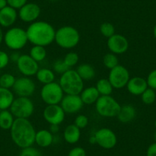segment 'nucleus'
Wrapping results in <instances>:
<instances>
[{"label":"nucleus","mask_w":156,"mask_h":156,"mask_svg":"<svg viewBox=\"0 0 156 156\" xmlns=\"http://www.w3.org/2000/svg\"><path fill=\"white\" fill-rule=\"evenodd\" d=\"M94 136L97 145L104 149H111L116 145V135L110 129H100L94 133Z\"/></svg>","instance_id":"nucleus-12"},{"label":"nucleus","mask_w":156,"mask_h":156,"mask_svg":"<svg viewBox=\"0 0 156 156\" xmlns=\"http://www.w3.org/2000/svg\"><path fill=\"white\" fill-rule=\"evenodd\" d=\"M136 109L133 105L126 104L121 106L120 109L117 114V119L122 123H129L136 117Z\"/></svg>","instance_id":"nucleus-19"},{"label":"nucleus","mask_w":156,"mask_h":156,"mask_svg":"<svg viewBox=\"0 0 156 156\" xmlns=\"http://www.w3.org/2000/svg\"><path fill=\"white\" fill-rule=\"evenodd\" d=\"M63 61H64V62L65 63V64L69 68L71 69V67H74V66H76L78 64L79 56H78V55L76 52H69V53H67L64 56Z\"/></svg>","instance_id":"nucleus-33"},{"label":"nucleus","mask_w":156,"mask_h":156,"mask_svg":"<svg viewBox=\"0 0 156 156\" xmlns=\"http://www.w3.org/2000/svg\"><path fill=\"white\" fill-rule=\"evenodd\" d=\"M14 100V93L11 90L0 87V110L10 109Z\"/></svg>","instance_id":"nucleus-23"},{"label":"nucleus","mask_w":156,"mask_h":156,"mask_svg":"<svg viewBox=\"0 0 156 156\" xmlns=\"http://www.w3.org/2000/svg\"><path fill=\"white\" fill-rule=\"evenodd\" d=\"M128 39L120 34H114L107 40V47L111 53L115 55H122L129 49Z\"/></svg>","instance_id":"nucleus-15"},{"label":"nucleus","mask_w":156,"mask_h":156,"mask_svg":"<svg viewBox=\"0 0 156 156\" xmlns=\"http://www.w3.org/2000/svg\"><path fill=\"white\" fill-rule=\"evenodd\" d=\"M60 105L66 114H73L79 112L84 104L80 95L65 94Z\"/></svg>","instance_id":"nucleus-16"},{"label":"nucleus","mask_w":156,"mask_h":156,"mask_svg":"<svg viewBox=\"0 0 156 156\" xmlns=\"http://www.w3.org/2000/svg\"><path fill=\"white\" fill-rule=\"evenodd\" d=\"M146 156H156V142L151 144L146 151Z\"/></svg>","instance_id":"nucleus-41"},{"label":"nucleus","mask_w":156,"mask_h":156,"mask_svg":"<svg viewBox=\"0 0 156 156\" xmlns=\"http://www.w3.org/2000/svg\"><path fill=\"white\" fill-rule=\"evenodd\" d=\"M88 123H89V119L87 115L80 114V115H76V118L74 119V125L77 126L80 129H83L86 128L87 126Z\"/></svg>","instance_id":"nucleus-34"},{"label":"nucleus","mask_w":156,"mask_h":156,"mask_svg":"<svg viewBox=\"0 0 156 156\" xmlns=\"http://www.w3.org/2000/svg\"><path fill=\"white\" fill-rule=\"evenodd\" d=\"M55 29L50 23L44 21H36L27 28L28 41L33 45L43 47L50 45L55 41Z\"/></svg>","instance_id":"nucleus-1"},{"label":"nucleus","mask_w":156,"mask_h":156,"mask_svg":"<svg viewBox=\"0 0 156 156\" xmlns=\"http://www.w3.org/2000/svg\"><path fill=\"white\" fill-rule=\"evenodd\" d=\"M59 84L64 94L69 95H80L84 89V81L79 76L76 70L73 69H69L61 75Z\"/></svg>","instance_id":"nucleus-3"},{"label":"nucleus","mask_w":156,"mask_h":156,"mask_svg":"<svg viewBox=\"0 0 156 156\" xmlns=\"http://www.w3.org/2000/svg\"><path fill=\"white\" fill-rule=\"evenodd\" d=\"M76 70L83 81L84 80H93L96 76L95 69L90 64H80Z\"/></svg>","instance_id":"nucleus-25"},{"label":"nucleus","mask_w":156,"mask_h":156,"mask_svg":"<svg viewBox=\"0 0 156 156\" xmlns=\"http://www.w3.org/2000/svg\"><path fill=\"white\" fill-rule=\"evenodd\" d=\"M81 136L80 129L74 124H70L64 130L63 137L66 142L68 144H76L79 142Z\"/></svg>","instance_id":"nucleus-21"},{"label":"nucleus","mask_w":156,"mask_h":156,"mask_svg":"<svg viewBox=\"0 0 156 156\" xmlns=\"http://www.w3.org/2000/svg\"><path fill=\"white\" fill-rule=\"evenodd\" d=\"M55 136L48 129H40L36 132L34 143L41 148H47L54 142Z\"/></svg>","instance_id":"nucleus-20"},{"label":"nucleus","mask_w":156,"mask_h":156,"mask_svg":"<svg viewBox=\"0 0 156 156\" xmlns=\"http://www.w3.org/2000/svg\"><path fill=\"white\" fill-rule=\"evenodd\" d=\"M80 97L83 104L92 105L96 103L100 97V94H99L96 87H88L82 90L80 94Z\"/></svg>","instance_id":"nucleus-22"},{"label":"nucleus","mask_w":156,"mask_h":156,"mask_svg":"<svg viewBox=\"0 0 156 156\" xmlns=\"http://www.w3.org/2000/svg\"><path fill=\"white\" fill-rule=\"evenodd\" d=\"M96 111L102 117L113 118L116 117L121 108L119 103L109 96H100L95 103Z\"/></svg>","instance_id":"nucleus-6"},{"label":"nucleus","mask_w":156,"mask_h":156,"mask_svg":"<svg viewBox=\"0 0 156 156\" xmlns=\"http://www.w3.org/2000/svg\"><path fill=\"white\" fill-rule=\"evenodd\" d=\"M103 63L106 68L111 70L117 65H119V60L116 55L109 52L104 55L103 58Z\"/></svg>","instance_id":"nucleus-30"},{"label":"nucleus","mask_w":156,"mask_h":156,"mask_svg":"<svg viewBox=\"0 0 156 156\" xmlns=\"http://www.w3.org/2000/svg\"><path fill=\"white\" fill-rule=\"evenodd\" d=\"M36 89L35 83L28 76H21L17 78L12 90L18 97H30L33 95Z\"/></svg>","instance_id":"nucleus-10"},{"label":"nucleus","mask_w":156,"mask_h":156,"mask_svg":"<svg viewBox=\"0 0 156 156\" xmlns=\"http://www.w3.org/2000/svg\"><path fill=\"white\" fill-rule=\"evenodd\" d=\"M66 113L60 104L47 105L43 111L44 120L50 125H61L65 119Z\"/></svg>","instance_id":"nucleus-11"},{"label":"nucleus","mask_w":156,"mask_h":156,"mask_svg":"<svg viewBox=\"0 0 156 156\" xmlns=\"http://www.w3.org/2000/svg\"><path fill=\"white\" fill-rule=\"evenodd\" d=\"M7 5H8L7 0H0V10L6 7Z\"/></svg>","instance_id":"nucleus-44"},{"label":"nucleus","mask_w":156,"mask_h":156,"mask_svg":"<svg viewBox=\"0 0 156 156\" xmlns=\"http://www.w3.org/2000/svg\"><path fill=\"white\" fill-rule=\"evenodd\" d=\"M67 156H87V153L84 148L76 146L70 150Z\"/></svg>","instance_id":"nucleus-39"},{"label":"nucleus","mask_w":156,"mask_h":156,"mask_svg":"<svg viewBox=\"0 0 156 156\" xmlns=\"http://www.w3.org/2000/svg\"><path fill=\"white\" fill-rule=\"evenodd\" d=\"M154 127H155V129H156V119H155V121H154Z\"/></svg>","instance_id":"nucleus-49"},{"label":"nucleus","mask_w":156,"mask_h":156,"mask_svg":"<svg viewBox=\"0 0 156 156\" xmlns=\"http://www.w3.org/2000/svg\"><path fill=\"white\" fill-rule=\"evenodd\" d=\"M49 131H50L53 135L58 133L60 131L59 125H50V129H49Z\"/></svg>","instance_id":"nucleus-43"},{"label":"nucleus","mask_w":156,"mask_h":156,"mask_svg":"<svg viewBox=\"0 0 156 156\" xmlns=\"http://www.w3.org/2000/svg\"><path fill=\"white\" fill-rule=\"evenodd\" d=\"M49 1H52V2H55V1H58V0H49Z\"/></svg>","instance_id":"nucleus-50"},{"label":"nucleus","mask_w":156,"mask_h":156,"mask_svg":"<svg viewBox=\"0 0 156 156\" xmlns=\"http://www.w3.org/2000/svg\"><path fill=\"white\" fill-rule=\"evenodd\" d=\"M17 68L25 76H32L36 75L39 69L38 63L36 62L29 55H21L16 62Z\"/></svg>","instance_id":"nucleus-13"},{"label":"nucleus","mask_w":156,"mask_h":156,"mask_svg":"<svg viewBox=\"0 0 156 156\" xmlns=\"http://www.w3.org/2000/svg\"><path fill=\"white\" fill-rule=\"evenodd\" d=\"M129 79L130 74L129 70L126 67L120 64L111 69L108 76V80L114 89H122L126 87Z\"/></svg>","instance_id":"nucleus-9"},{"label":"nucleus","mask_w":156,"mask_h":156,"mask_svg":"<svg viewBox=\"0 0 156 156\" xmlns=\"http://www.w3.org/2000/svg\"><path fill=\"white\" fill-rule=\"evenodd\" d=\"M148 87L146 79L142 76L130 77L126 85L127 90L129 94L134 96H141Z\"/></svg>","instance_id":"nucleus-18"},{"label":"nucleus","mask_w":156,"mask_h":156,"mask_svg":"<svg viewBox=\"0 0 156 156\" xmlns=\"http://www.w3.org/2000/svg\"><path fill=\"white\" fill-rule=\"evenodd\" d=\"M9 55L4 51H0V70L4 69L9 64Z\"/></svg>","instance_id":"nucleus-38"},{"label":"nucleus","mask_w":156,"mask_h":156,"mask_svg":"<svg viewBox=\"0 0 156 156\" xmlns=\"http://www.w3.org/2000/svg\"><path fill=\"white\" fill-rule=\"evenodd\" d=\"M21 55L18 52V51H13L12 53L11 54V55H9L10 61H12V62L16 63L18 61V60L20 58Z\"/></svg>","instance_id":"nucleus-42"},{"label":"nucleus","mask_w":156,"mask_h":156,"mask_svg":"<svg viewBox=\"0 0 156 156\" xmlns=\"http://www.w3.org/2000/svg\"><path fill=\"white\" fill-rule=\"evenodd\" d=\"M16 78L12 73H5L0 76V87L6 89H11L16 83Z\"/></svg>","instance_id":"nucleus-29"},{"label":"nucleus","mask_w":156,"mask_h":156,"mask_svg":"<svg viewBox=\"0 0 156 156\" xmlns=\"http://www.w3.org/2000/svg\"><path fill=\"white\" fill-rule=\"evenodd\" d=\"M36 130L28 119H16L10 129L12 142L21 148L32 146L35 141Z\"/></svg>","instance_id":"nucleus-2"},{"label":"nucleus","mask_w":156,"mask_h":156,"mask_svg":"<svg viewBox=\"0 0 156 156\" xmlns=\"http://www.w3.org/2000/svg\"><path fill=\"white\" fill-rule=\"evenodd\" d=\"M15 117L10 110L0 111V129L3 130H10L15 121Z\"/></svg>","instance_id":"nucleus-26"},{"label":"nucleus","mask_w":156,"mask_h":156,"mask_svg":"<svg viewBox=\"0 0 156 156\" xmlns=\"http://www.w3.org/2000/svg\"><path fill=\"white\" fill-rule=\"evenodd\" d=\"M153 35H154V38L156 39V25L154 26V28H153Z\"/></svg>","instance_id":"nucleus-47"},{"label":"nucleus","mask_w":156,"mask_h":156,"mask_svg":"<svg viewBox=\"0 0 156 156\" xmlns=\"http://www.w3.org/2000/svg\"><path fill=\"white\" fill-rule=\"evenodd\" d=\"M3 37H4V33L2 31V27L0 26V45L2 44V42L3 41Z\"/></svg>","instance_id":"nucleus-46"},{"label":"nucleus","mask_w":156,"mask_h":156,"mask_svg":"<svg viewBox=\"0 0 156 156\" xmlns=\"http://www.w3.org/2000/svg\"><path fill=\"white\" fill-rule=\"evenodd\" d=\"M100 31L101 34H103L104 37H107V38L115 34V27L109 22H104V23L101 24L100 26Z\"/></svg>","instance_id":"nucleus-32"},{"label":"nucleus","mask_w":156,"mask_h":156,"mask_svg":"<svg viewBox=\"0 0 156 156\" xmlns=\"http://www.w3.org/2000/svg\"><path fill=\"white\" fill-rule=\"evenodd\" d=\"M89 142L90 144H92V145L97 144V141H96V138H95V136H94V134L89 138Z\"/></svg>","instance_id":"nucleus-45"},{"label":"nucleus","mask_w":156,"mask_h":156,"mask_svg":"<svg viewBox=\"0 0 156 156\" xmlns=\"http://www.w3.org/2000/svg\"><path fill=\"white\" fill-rule=\"evenodd\" d=\"M70 68L66 65L65 63L64 62L63 60H57V61H55V63L53 64L54 72L58 73V74H63V73H65L67 70H68Z\"/></svg>","instance_id":"nucleus-35"},{"label":"nucleus","mask_w":156,"mask_h":156,"mask_svg":"<svg viewBox=\"0 0 156 156\" xmlns=\"http://www.w3.org/2000/svg\"><path fill=\"white\" fill-rule=\"evenodd\" d=\"M41 12V8L37 4L34 2H27L22 8L19 9L18 16L23 22L31 24L37 21Z\"/></svg>","instance_id":"nucleus-14"},{"label":"nucleus","mask_w":156,"mask_h":156,"mask_svg":"<svg viewBox=\"0 0 156 156\" xmlns=\"http://www.w3.org/2000/svg\"><path fill=\"white\" fill-rule=\"evenodd\" d=\"M142 103L146 105H151L154 103L156 100L155 90L151 88L148 87L141 95Z\"/></svg>","instance_id":"nucleus-31"},{"label":"nucleus","mask_w":156,"mask_h":156,"mask_svg":"<svg viewBox=\"0 0 156 156\" xmlns=\"http://www.w3.org/2000/svg\"><path fill=\"white\" fill-rule=\"evenodd\" d=\"M7 2L9 6L16 9H19L28 2V0H7Z\"/></svg>","instance_id":"nucleus-40"},{"label":"nucleus","mask_w":156,"mask_h":156,"mask_svg":"<svg viewBox=\"0 0 156 156\" xmlns=\"http://www.w3.org/2000/svg\"><path fill=\"white\" fill-rule=\"evenodd\" d=\"M154 142H156V132H155V133H154Z\"/></svg>","instance_id":"nucleus-48"},{"label":"nucleus","mask_w":156,"mask_h":156,"mask_svg":"<svg viewBox=\"0 0 156 156\" xmlns=\"http://www.w3.org/2000/svg\"><path fill=\"white\" fill-rule=\"evenodd\" d=\"M41 98L45 104H60L64 97V93L59 83H52L44 84L41 90Z\"/></svg>","instance_id":"nucleus-8"},{"label":"nucleus","mask_w":156,"mask_h":156,"mask_svg":"<svg viewBox=\"0 0 156 156\" xmlns=\"http://www.w3.org/2000/svg\"><path fill=\"white\" fill-rule=\"evenodd\" d=\"M19 156H41V153L33 146L22 148Z\"/></svg>","instance_id":"nucleus-36"},{"label":"nucleus","mask_w":156,"mask_h":156,"mask_svg":"<svg viewBox=\"0 0 156 156\" xmlns=\"http://www.w3.org/2000/svg\"><path fill=\"white\" fill-rule=\"evenodd\" d=\"M3 41L10 50H21L28 42L26 30L21 27H11L4 34Z\"/></svg>","instance_id":"nucleus-5"},{"label":"nucleus","mask_w":156,"mask_h":156,"mask_svg":"<svg viewBox=\"0 0 156 156\" xmlns=\"http://www.w3.org/2000/svg\"><path fill=\"white\" fill-rule=\"evenodd\" d=\"M29 55L36 62H41L47 57V51H46L45 47H43V46L33 45V47L30 50Z\"/></svg>","instance_id":"nucleus-28"},{"label":"nucleus","mask_w":156,"mask_h":156,"mask_svg":"<svg viewBox=\"0 0 156 156\" xmlns=\"http://www.w3.org/2000/svg\"><path fill=\"white\" fill-rule=\"evenodd\" d=\"M146 81L148 87L156 90V69L151 70L148 74Z\"/></svg>","instance_id":"nucleus-37"},{"label":"nucleus","mask_w":156,"mask_h":156,"mask_svg":"<svg viewBox=\"0 0 156 156\" xmlns=\"http://www.w3.org/2000/svg\"><path fill=\"white\" fill-rule=\"evenodd\" d=\"M35 76L37 80L44 85L52 83L55 81V74L54 70L45 68V67L39 68Z\"/></svg>","instance_id":"nucleus-24"},{"label":"nucleus","mask_w":156,"mask_h":156,"mask_svg":"<svg viewBox=\"0 0 156 156\" xmlns=\"http://www.w3.org/2000/svg\"><path fill=\"white\" fill-rule=\"evenodd\" d=\"M80 39V33L73 26L65 25L55 31V41L61 48H73L79 44Z\"/></svg>","instance_id":"nucleus-4"},{"label":"nucleus","mask_w":156,"mask_h":156,"mask_svg":"<svg viewBox=\"0 0 156 156\" xmlns=\"http://www.w3.org/2000/svg\"><path fill=\"white\" fill-rule=\"evenodd\" d=\"M17 9L7 5L0 10V26L2 28H11L17 21Z\"/></svg>","instance_id":"nucleus-17"},{"label":"nucleus","mask_w":156,"mask_h":156,"mask_svg":"<svg viewBox=\"0 0 156 156\" xmlns=\"http://www.w3.org/2000/svg\"><path fill=\"white\" fill-rule=\"evenodd\" d=\"M96 88L98 90L100 96H109L112 93L114 88L112 87V84L108 80V78H101L96 84Z\"/></svg>","instance_id":"nucleus-27"},{"label":"nucleus","mask_w":156,"mask_h":156,"mask_svg":"<svg viewBox=\"0 0 156 156\" xmlns=\"http://www.w3.org/2000/svg\"><path fill=\"white\" fill-rule=\"evenodd\" d=\"M9 109L16 119H28L34 113V105L29 97H18Z\"/></svg>","instance_id":"nucleus-7"}]
</instances>
